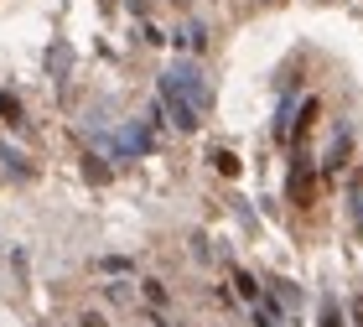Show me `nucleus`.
Listing matches in <instances>:
<instances>
[{
  "mask_svg": "<svg viewBox=\"0 0 363 327\" xmlns=\"http://www.w3.org/2000/svg\"><path fill=\"white\" fill-rule=\"evenodd\" d=\"M0 120H21V99H16V94H0Z\"/></svg>",
  "mask_w": 363,
  "mask_h": 327,
  "instance_id": "9d476101",
  "label": "nucleus"
},
{
  "mask_svg": "<svg viewBox=\"0 0 363 327\" xmlns=\"http://www.w3.org/2000/svg\"><path fill=\"white\" fill-rule=\"evenodd\" d=\"M213 161H218L223 177H239V156H234V151H213Z\"/></svg>",
  "mask_w": 363,
  "mask_h": 327,
  "instance_id": "9b49d317",
  "label": "nucleus"
},
{
  "mask_svg": "<svg viewBox=\"0 0 363 327\" xmlns=\"http://www.w3.org/2000/svg\"><path fill=\"white\" fill-rule=\"evenodd\" d=\"M353 327H363V296H353Z\"/></svg>",
  "mask_w": 363,
  "mask_h": 327,
  "instance_id": "2eb2a0df",
  "label": "nucleus"
},
{
  "mask_svg": "<svg viewBox=\"0 0 363 327\" xmlns=\"http://www.w3.org/2000/svg\"><path fill=\"white\" fill-rule=\"evenodd\" d=\"M317 327H348L342 306H337V301H322V317H317Z\"/></svg>",
  "mask_w": 363,
  "mask_h": 327,
  "instance_id": "1a4fd4ad",
  "label": "nucleus"
},
{
  "mask_svg": "<svg viewBox=\"0 0 363 327\" xmlns=\"http://www.w3.org/2000/svg\"><path fill=\"white\" fill-rule=\"evenodd\" d=\"M348 151H353V130L342 125L337 135H333V145H327V161H322V172H337L342 161H348Z\"/></svg>",
  "mask_w": 363,
  "mask_h": 327,
  "instance_id": "20e7f679",
  "label": "nucleus"
},
{
  "mask_svg": "<svg viewBox=\"0 0 363 327\" xmlns=\"http://www.w3.org/2000/svg\"><path fill=\"white\" fill-rule=\"evenodd\" d=\"M151 145H156V135H151L145 125H135V120H130V125L120 130V151H125V156H145Z\"/></svg>",
  "mask_w": 363,
  "mask_h": 327,
  "instance_id": "7ed1b4c3",
  "label": "nucleus"
},
{
  "mask_svg": "<svg viewBox=\"0 0 363 327\" xmlns=\"http://www.w3.org/2000/svg\"><path fill=\"white\" fill-rule=\"evenodd\" d=\"M0 167H6L11 177H21V182L31 177V161H26L21 151H16V145H6V140H0Z\"/></svg>",
  "mask_w": 363,
  "mask_h": 327,
  "instance_id": "423d86ee",
  "label": "nucleus"
},
{
  "mask_svg": "<svg viewBox=\"0 0 363 327\" xmlns=\"http://www.w3.org/2000/svg\"><path fill=\"white\" fill-rule=\"evenodd\" d=\"M291 203H296V208H311V203H317V167H311L306 145H296V156H291Z\"/></svg>",
  "mask_w": 363,
  "mask_h": 327,
  "instance_id": "f03ea898",
  "label": "nucleus"
},
{
  "mask_svg": "<svg viewBox=\"0 0 363 327\" xmlns=\"http://www.w3.org/2000/svg\"><path fill=\"white\" fill-rule=\"evenodd\" d=\"M353 223L363 228V177H358V182H353Z\"/></svg>",
  "mask_w": 363,
  "mask_h": 327,
  "instance_id": "ddd939ff",
  "label": "nucleus"
},
{
  "mask_svg": "<svg viewBox=\"0 0 363 327\" xmlns=\"http://www.w3.org/2000/svg\"><path fill=\"white\" fill-rule=\"evenodd\" d=\"M52 73H57V78H62V73H68V47H62V42L52 47Z\"/></svg>",
  "mask_w": 363,
  "mask_h": 327,
  "instance_id": "4468645a",
  "label": "nucleus"
},
{
  "mask_svg": "<svg viewBox=\"0 0 363 327\" xmlns=\"http://www.w3.org/2000/svg\"><path fill=\"white\" fill-rule=\"evenodd\" d=\"M265 296H275V306H280V312H296V306H301V291H296L291 281H270V291H265Z\"/></svg>",
  "mask_w": 363,
  "mask_h": 327,
  "instance_id": "39448f33",
  "label": "nucleus"
},
{
  "mask_svg": "<svg viewBox=\"0 0 363 327\" xmlns=\"http://www.w3.org/2000/svg\"><path fill=\"white\" fill-rule=\"evenodd\" d=\"M161 109L172 114V125L182 135H192L213 114V84L203 78L197 62H172V68L161 73Z\"/></svg>",
  "mask_w": 363,
  "mask_h": 327,
  "instance_id": "f257e3e1",
  "label": "nucleus"
},
{
  "mask_svg": "<svg viewBox=\"0 0 363 327\" xmlns=\"http://www.w3.org/2000/svg\"><path fill=\"white\" fill-rule=\"evenodd\" d=\"M84 177H89V182H109V167H104V161H84Z\"/></svg>",
  "mask_w": 363,
  "mask_h": 327,
  "instance_id": "f8f14e48",
  "label": "nucleus"
},
{
  "mask_svg": "<svg viewBox=\"0 0 363 327\" xmlns=\"http://www.w3.org/2000/svg\"><path fill=\"white\" fill-rule=\"evenodd\" d=\"M234 286H239V296L250 301V306H255L259 296H265V286H255V275H244V270H234Z\"/></svg>",
  "mask_w": 363,
  "mask_h": 327,
  "instance_id": "6e6552de",
  "label": "nucleus"
},
{
  "mask_svg": "<svg viewBox=\"0 0 363 327\" xmlns=\"http://www.w3.org/2000/svg\"><path fill=\"white\" fill-rule=\"evenodd\" d=\"M182 47H187V52H203L208 47V26L203 21H192V26H182V37H177Z\"/></svg>",
  "mask_w": 363,
  "mask_h": 327,
  "instance_id": "0eeeda50",
  "label": "nucleus"
}]
</instances>
